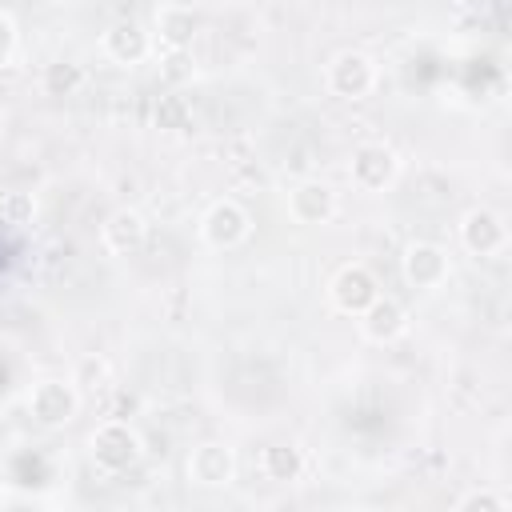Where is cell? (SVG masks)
I'll return each mask as SVG.
<instances>
[{
  "mask_svg": "<svg viewBox=\"0 0 512 512\" xmlns=\"http://www.w3.org/2000/svg\"><path fill=\"white\" fill-rule=\"evenodd\" d=\"M156 124L160 128H188V104L180 100V96H164L160 104H156Z\"/></svg>",
  "mask_w": 512,
  "mask_h": 512,
  "instance_id": "ffe728a7",
  "label": "cell"
},
{
  "mask_svg": "<svg viewBox=\"0 0 512 512\" xmlns=\"http://www.w3.org/2000/svg\"><path fill=\"white\" fill-rule=\"evenodd\" d=\"M252 236V216L240 200H212L208 212L200 216V240L216 252H228V248H240L244 240Z\"/></svg>",
  "mask_w": 512,
  "mask_h": 512,
  "instance_id": "5b68a950",
  "label": "cell"
},
{
  "mask_svg": "<svg viewBox=\"0 0 512 512\" xmlns=\"http://www.w3.org/2000/svg\"><path fill=\"white\" fill-rule=\"evenodd\" d=\"M324 84H328V92L336 100H352V104L356 100H368L372 88H376V60L364 56V52H356V48H344V52H336L328 60Z\"/></svg>",
  "mask_w": 512,
  "mask_h": 512,
  "instance_id": "277c9868",
  "label": "cell"
},
{
  "mask_svg": "<svg viewBox=\"0 0 512 512\" xmlns=\"http://www.w3.org/2000/svg\"><path fill=\"white\" fill-rule=\"evenodd\" d=\"M400 276H404V284L416 288V292H436V288L448 284L452 260H448V252H444L440 244H432V240H412V244L404 248V256H400Z\"/></svg>",
  "mask_w": 512,
  "mask_h": 512,
  "instance_id": "8992f818",
  "label": "cell"
},
{
  "mask_svg": "<svg viewBox=\"0 0 512 512\" xmlns=\"http://www.w3.org/2000/svg\"><path fill=\"white\" fill-rule=\"evenodd\" d=\"M396 176H400V156H396L392 144L364 140V144L352 148V160H348L352 188H360V192H384V188L396 184Z\"/></svg>",
  "mask_w": 512,
  "mask_h": 512,
  "instance_id": "3957f363",
  "label": "cell"
},
{
  "mask_svg": "<svg viewBox=\"0 0 512 512\" xmlns=\"http://www.w3.org/2000/svg\"><path fill=\"white\" fill-rule=\"evenodd\" d=\"M488 12L496 24H508V0H488Z\"/></svg>",
  "mask_w": 512,
  "mask_h": 512,
  "instance_id": "7402d4cb",
  "label": "cell"
},
{
  "mask_svg": "<svg viewBox=\"0 0 512 512\" xmlns=\"http://www.w3.org/2000/svg\"><path fill=\"white\" fill-rule=\"evenodd\" d=\"M72 384H76V392L84 396V392H104L108 384H112V368H108V360L104 356H80L76 360V368H72V376H68Z\"/></svg>",
  "mask_w": 512,
  "mask_h": 512,
  "instance_id": "e0dca14e",
  "label": "cell"
},
{
  "mask_svg": "<svg viewBox=\"0 0 512 512\" xmlns=\"http://www.w3.org/2000/svg\"><path fill=\"white\" fill-rule=\"evenodd\" d=\"M100 52L120 68H136V64H144L152 56V32L144 24H136V20H116L100 36Z\"/></svg>",
  "mask_w": 512,
  "mask_h": 512,
  "instance_id": "8fae6325",
  "label": "cell"
},
{
  "mask_svg": "<svg viewBox=\"0 0 512 512\" xmlns=\"http://www.w3.org/2000/svg\"><path fill=\"white\" fill-rule=\"evenodd\" d=\"M88 452H92V464L104 472V476H120L128 472L144 444H140V432L124 420V416H108L104 424H96V432L88 436Z\"/></svg>",
  "mask_w": 512,
  "mask_h": 512,
  "instance_id": "6da1fadb",
  "label": "cell"
},
{
  "mask_svg": "<svg viewBox=\"0 0 512 512\" xmlns=\"http://www.w3.org/2000/svg\"><path fill=\"white\" fill-rule=\"evenodd\" d=\"M36 212H40L36 192H28V188H8V192H0V220H4V224L24 228V224L36 220Z\"/></svg>",
  "mask_w": 512,
  "mask_h": 512,
  "instance_id": "ac0fdd59",
  "label": "cell"
},
{
  "mask_svg": "<svg viewBox=\"0 0 512 512\" xmlns=\"http://www.w3.org/2000/svg\"><path fill=\"white\" fill-rule=\"evenodd\" d=\"M356 320H360L364 340H372V344H392V340H400L408 332V308L396 296H384V292Z\"/></svg>",
  "mask_w": 512,
  "mask_h": 512,
  "instance_id": "4fadbf2b",
  "label": "cell"
},
{
  "mask_svg": "<svg viewBox=\"0 0 512 512\" xmlns=\"http://www.w3.org/2000/svg\"><path fill=\"white\" fill-rule=\"evenodd\" d=\"M284 204H288V220H292V224H304V228L332 224L336 212H340L336 188L324 184V180H300V184H292Z\"/></svg>",
  "mask_w": 512,
  "mask_h": 512,
  "instance_id": "ba28073f",
  "label": "cell"
},
{
  "mask_svg": "<svg viewBox=\"0 0 512 512\" xmlns=\"http://www.w3.org/2000/svg\"><path fill=\"white\" fill-rule=\"evenodd\" d=\"M460 244L472 256H500L508 248V224L492 208H468L460 216Z\"/></svg>",
  "mask_w": 512,
  "mask_h": 512,
  "instance_id": "30bf717a",
  "label": "cell"
},
{
  "mask_svg": "<svg viewBox=\"0 0 512 512\" xmlns=\"http://www.w3.org/2000/svg\"><path fill=\"white\" fill-rule=\"evenodd\" d=\"M456 508H480V512H508L512 500L504 492H492V488H472L456 500Z\"/></svg>",
  "mask_w": 512,
  "mask_h": 512,
  "instance_id": "d6986e66",
  "label": "cell"
},
{
  "mask_svg": "<svg viewBox=\"0 0 512 512\" xmlns=\"http://www.w3.org/2000/svg\"><path fill=\"white\" fill-rule=\"evenodd\" d=\"M84 80H88V72H84L76 60H56V64H48L44 76H40V84H44L48 96H72V92L84 88Z\"/></svg>",
  "mask_w": 512,
  "mask_h": 512,
  "instance_id": "2e32d148",
  "label": "cell"
},
{
  "mask_svg": "<svg viewBox=\"0 0 512 512\" xmlns=\"http://www.w3.org/2000/svg\"><path fill=\"white\" fill-rule=\"evenodd\" d=\"M196 32H200V16H196L192 4H164V8L156 12V40H160L168 52L192 48Z\"/></svg>",
  "mask_w": 512,
  "mask_h": 512,
  "instance_id": "5bb4252c",
  "label": "cell"
},
{
  "mask_svg": "<svg viewBox=\"0 0 512 512\" xmlns=\"http://www.w3.org/2000/svg\"><path fill=\"white\" fill-rule=\"evenodd\" d=\"M376 296H380V280H376L372 268L360 264V260L340 264L336 276L328 280V300H332V308L344 312V316H360Z\"/></svg>",
  "mask_w": 512,
  "mask_h": 512,
  "instance_id": "52a82bcc",
  "label": "cell"
},
{
  "mask_svg": "<svg viewBox=\"0 0 512 512\" xmlns=\"http://www.w3.org/2000/svg\"><path fill=\"white\" fill-rule=\"evenodd\" d=\"M28 404V416L40 424V428H64L76 420L80 412V392L72 380H60V376H48V380H36L24 396Z\"/></svg>",
  "mask_w": 512,
  "mask_h": 512,
  "instance_id": "7a4b0ae2",
  "label": "cell"
},
{
  "mask_svg": "<svg viewBox=\"0 0 512 512\" xmlns=\"http://www.w3.org/2000/svg\"><path fill=\"white\" fill-rule=\"evenodd\" d=\"M188 480L196 488H228L236 480V452L220 440H204L188 452Z\"/></svg>",
  "mask_w": 512,
  "mask_h": 512,
  "instance_id": "9c48e42d",
  "label": "cell"
},
{
  "mask_svg": "<svg viewBox=\"0 0 512 512\" xmlns=\"http://www.w3.org/2000/svg\"><path fill=\"white\" fill-rule=\"evenodd\" d=\"M56 4H68V8H84V4H92V0H56Z\"/></svg>",
  "mask_w": 512,
  "mask_h": 512,
  "instance_id": "603a6c76",
  "label": "cell"
},
{
  "mask_svg": "<svg viewBox=\"0 0 512 512\" xmlns=\"http://www.w3.org/2000/svg\"><path fill=\"white\" fill-rule=\"evenodd\" d=\"M16 44H20V36H16V20L0 8V68H8V64H12Z\"/></svg>",
  "mask_w": 512,
  "mask_h": 512,
  "instance_id": "44dd1931",
  "label": "cell"
},
{
  "mask_svg": "<svg viewBox=\"0 0 512 512\" xmlns=\"http://www.w3.org/2000/svg\"><path fill=\"white\" fill-rule=\"evenodd\" d=\"M260 468L276 484H296L304 476V452L296 444H268L260 452Z\"/></svg>",
  "mask_w": 512,
  "mask_h": 512,
  "instance_id": "9a60e30c",
  "label": "cell"
},
{
  "mask_svg": "<svg viewBox=\"0 0 512 512\" xmlns=\"http://www.w3.org/2000/svg\"><path fill=\"white\" fill-rule=\"evenodd\" d=\"M100 244L112 256H136L148 244V220H144V212H136V208L108 212L104 224H100Z\"/></svg>",
  "mask_w": 512,
  "mask_h": 512,
  "instance_id": "7c38bea8",
  "label": "cell"
}]
</instances>
